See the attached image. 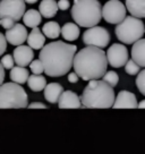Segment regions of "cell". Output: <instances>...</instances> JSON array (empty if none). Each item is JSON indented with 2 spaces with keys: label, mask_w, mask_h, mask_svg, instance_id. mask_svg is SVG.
Segmentation results:
<instances>
[{
  "label": "cell",
  "mask_w": 145,
  "mask_h": 154,
  "mask_svg": "<svg viewBox=\"0 0 145 154\" xmlns=\"http://www.w3.org/2000/svg\"><path fill=\"white\" fill-rule=\"evenodd\" d=\"M13 58L15 63H17V66L27 67L34 58L33 49L29 48V45H23V44L17 45V48L14 50Z\"/></svg>",
  "instance_id": "cell-13"
},
{
  "label": "cell",
  "mask_w": 145,
  "mask_h": 154,
  "mask_svg": "<svg viewBox=\"0 0 145 154\" xmlns=\"http://www.w3.org/2000/svg\"><path fill=\"white\" fill-rule=\"evenodd\" d=\"M6 49H7V41L4 34L0 33V56H2L5 53Z\"/></svg>",
  "instance_id": "cell-31"
},
{
  "label": "cell",
  "mask_w": 145,
  "mask_h": 154,
  "mask_svg": "<svg viewBox=\"0 0 145 154\" xmlns=\"http://www.w3.org/2000/svg\"><path fill=\"white\" fill-rule=\"evenodd\" d=\"M136 86L140 92V94H145V70L142 69L138 72V75L136 77Z\"/></svg>",
  "instance_id": "cell-27"
},
{
  "label": "cell",
  "mask_w": 145,
  "mask_h": 154,
  "mask_svg": "<svg viewBox=\"0 0 145 154\" xmlns=\"http://www.w3.org/2000/svg\"><path fill=\"white\" fill-rule=\"evenodd\" d=\"M116 36L125 44H133L144 36V23L140 18L127 16L116 26Z\"/></svg>",
  "instance_id": "cell-6"
},
{
  "label": "cell",
  "mask_w": 145,
  "mask_h": 154,
  "mask_svg": "<svg viewBox=\"0 0 145 154\" xmlns=\"http://www.w3.org/2000/svg\"><path fill=\"white\" fill-rule=\"evenodd\" d=\"M58 6L54 0H42L39 6V13L45 18H52L57 15Z\"/></svg>",
  "instance_id": "cell-19"
},
{
  "label": "cell",
  "mask_w": 145,
  "mask_h": 154,
  "mask_svg": "<svg viewBox=\"0 0 145 154\" xmlns=\"http://www.w3.org/2000/svg\"><path fill=\"white\" fill-rule=\"evenodd\" d=\"M72 17L78 26L87 29L95 26L102 18L101 4L99 0H74Z\"/></svg>",
  "instance_id": "cell-4"
},
{
  "label": "cell",
  "mask_w": 145,
  "mask_h": 154,
  "mask_svg": "<svg viewBox=\"0 0 145 154\" xmlns=\"http://www.w3.org/2000/svg\"><path fill=\"white\" fill-rule=\"evenodd\" d=\"M29 96L17 83H5L0 85V109L27 108Z\"/></svg>",
  "instance_id": "cell-5"
},
{
  "label": "cell",
  "mask_w": 145,
  "mask_h": 154,
  "mask_svg": "<svg viewBox=\"0 0 145 154\" xmlns=\"http://www.w3.org/2000/svg\"><path fill=\"white\" fill-rule=\"evenodd\" d=\"M44 99L49 103H57L59 96L63 92V87L58 83H50L44 86Z\"/></svg>",
  "instance_id": "cell-16"
},
{
  "label": "cell",
  "mask_w": 145,
  "mask_h": 154,
  "mask_svg": "<svg viewBox=\"0 0 145 154\" xmlns=\"http://www.w3.org/2000/svg\"><path fill=\"white\" fill-rule=\"evenodd\" d=\"M0 63L2 65V67L5 68V69H11V68L14 67V63H15L14 58L11 57L10 54H6V56L2 57Z\"/></svg>",
  "instance_id": "cell-29"
},
{
  "label": "cell",
  "mask_w": 145,
  "mask_h": 154,
  "mask_svg": "<svg viewBox=\"0 0 145 154\" xmlns=\"http://www.w3.org/2000/svg\"><path fill=\"white\" fill-rule=\"evenodd\" d=\"M124 66H125V70L128 75H137L140 70V67L133 59H128Z\"/></svg>",
  "instance_id": "cell-26"
},
{
  "label": "cell",
  "mask_w": 145,
  "mask_h": 154,
  "mask_svg": "<svg viewBox=\"0 0 145 154\" xmlns=\"http://www.w3.org/2000/svg\"><path fill=\"white\" fill-rule=\"evenodd\" d=\"M29 70L26 69L25 67H13L10 69V79L13 81L14 83H17V84H25L27 78H29Z\"/></svg>",
  "instance_id": "cell-22"
},
{
  "label": "cell",
  "mask_w": 145,
  "mask_h": 154,
  "mask_svg": "<svg viewBox=\"0 0 145 154\" xmlns=\"http://www.w3.org/2000/svg\"><path fill=\"white\" fill-rule=\"evenodd\" d=\"M23 22L27 27L34 29L36 26H39L41 20H42V16L40 14L38 10L35 9H29L27 11H25L23 15Z\"/></svg>",
  "instance_id": "cell-21"
},
{
  "label": "cell",
  "mask_w": 145,
  "mask_h": 154,
  "mask_svg": "<svg viewBox=\"0 0 145 154\" xmlns=\"http://www.w3.org/2000/svg\"><path fill=\"white\" fill-rule=\"evenodd\" d=\"M26 82H27V84H29V87L33 92L43 91L44 86L47 85L45 77L42 76L41 74H40V75L34 74V75H32V76H29V78H27Z\"/></svg>",
  "instance_id": "cell-23"
},
{
  "label": "cell",
  "mask_w": 145,
  "mask_h": 154,
  "mask_svg": "<svg viewBox=\"0 0 145 154\" xmlns=\"http://www.w3.org/2000/svg\"><path fill=\"white\" fill-rule=\"evenodd\" d=\"M101 15L106 23L118 24L126 17V7L119 0H109L101 7Z\"/></svg>",
  "instance_id": "cell-9"
},
{
  "label": "cell",
  "mask_w": 145,
  "mask_h": 154,
  "mask_svg": "<svg viewBox=\"0 0 145 154\" xmlns=\"http://www.w3.org/2000/svg\"><path fill=\"white\" fill-rule=\"evenodd\" d=\"M72 67L83 81L99 79L106 72L108 67L106 52L101 48L86 45V48L75 53Z\"/></svg>",
  "instance_id": "cell-2"
},
{
  "label": "cell",
  "mask_w": 145,
  "mask_h": 154,
  "mask_svg": "<svg viewBox=\"0 0 145 154\" xmlns=\"http://www.w3.org/2000/svg\"><path fill=\"white\" fill-rule=\"evenodd\" d=\"M42 33L49 38H57L60 35V26L57 22L45 23L42 27Z\"/></svg>",
  "instance_id": "cell-24"
},
{
  "label": "cell",
  "mask_w": 145,
  "mask_h": 154,
  "mask_svg": "<svg viewBox=\"0 0 145 154\" xmlns=\"http://www.w3.org/2000/svg\"><path fill=\"white\" fill-rule=\"evenodd\" d=\"M60 34L66 41H75L79 36V27L75 23H66L60 27Z\"/></svg>",
  "instance_id": "cell-20"
},
{
  "label": "cell",
  "mask_w": 145,
  "mask_h": 154,
  "mask_svg": "<svg viewBox=\"0 0 145 154\" xmlns=\"http://www.w3.org/2000/svg\"><path fill=\"white\" fill-rule=\"evenodd\" d=\"M102 81L106 82L108 85H110L111 87H115L119 82V76L116 72L110 70V72H106L102 76Z\"/></svg>",
  "instance_id": "cell-25"
},
{
  "label": "cell",
  "mask_w": 145,
  "mask_h": 154,
  "mask_svg": "<svg viewBox=\"0 0 145 154\" xmlns=\"http://www.w3.org/2000/svg\"><path fill=\"white\" fill-rule=\"evenodd\" d=\"M25 2H27V4H29V5H33V4H35L38 0H24Z\"/></svg>",
  "instance_id": "cell-37"
},
{
  "label": "cell",
  "mask_w": 145,
  "mask_h": 154,
  "mask_svg": "<svg viewBox=\"0 0 145 154\" xmlns=\"http://www.w3.org/2000/svg\"><path fill=\"white\" fill-rule=\"evenodd\" d=\"M4 79H5V68L0 63V85L4 83Z\"/></svg>",
  "instance_id": "cell-35"
},
{
  "label": "cell",
  "mask_w": 145,
  "mask_h": 154,
  "mask_svg": "<svg viewBox=\"0 0 145 154\" xmlns=\"http://www.w3.org/2000/svg\"><path fill=\"white\" fill-rule=\"evenodd\" d=\"M87 86L84 88L82 96L79 97L83 108L88 109H109L115 101L113 87L106 82L99 79L88 81Z\"/></svg>",
  "instance_id": "cell-3"
},
{
  "label": "cell",
  "mask_w": 145,
  "mask_h": 154,
  "mask_svg": "<svg viewBox=\"0 0 145 154\" xmlns=\"http://www.w3.org/2000/svg\"><path fill=\"white\" fill-rule=\"evenodd\" d=\"M39 59L43 65V72L49 77H61L72 67V59L77 47L63 41H54L40 49Z\"/></svg>",
  "instance_id": "cell-1"
},
{
  "label": "cell",
  "mask_w": 145,
  "mask_h": 154,
  "mask_svg": "<svg viewBox=\"0 0 145 154\" xmlns=\"http://www.w3.org/2000/svg\"><path fill=\"white\" fill-rule=\"evenodd\" d=\"M27 108L29 109H47L48 106L41 103V102H34V103H31V104H27Z\"/></svg>",
  "instance_id": "cell-33"
},
{
  "label": "cell",
  "mask_w": 145,
  "mask_h": 154,
  "mask_svg": "<svg viewBox=\"0 0 145 154\" xmlns=\"http://www.w3.org/2000/svg\"><path fill=\"white\" fill-rule=\"evenodd\" d=\"M29 68L33 74H36V75H40L43 72V65L41 63V60L38 59V60H32L29 63Z\"/></svg>",
  "instance_id": "cell-28"
},
{
  "label": "cell",
  "mask_w": 145,
  "mask_h": 154,
  "mask_svg": "<svg viewBox=\"0 0 145 154\" xmlns=\"http://www.w3.org/2000/svg\"><path fill=\"white\" fill-rule=\"evenodd\" d=\"M57 6H58V9L60 10H67L70 6V2L68 0H59L57 2Z\"/></svg>",
  "instance_id": "cell-32"
},
{
  "label": "cell",
  "mask_w": 145,
  "mask_h": 154,
  "mask_svg": "<svg viewBox=\"0 0 145 154\" xmlns=\"http://www.w3.org/2000/svg\"><path fill=\"white\" fill-rule=\"evenodd\" d=\"M125 7L131 16L137 18L145 17V0H126Z\"/></svg>",
  "instance_id": "cell-18"
},
{
  "label": "cell",
  "mask_w": 145,
  "mask_h": 154,
  "mask_svg": "<svg viewBox=\"0 0 145 154\" xmlns=\"http://www.w3.org/2000/svg\"><path fill=\"white\" fill-rule=\"evenodd\" d=\"M112 108H115V109H136L137 108L136 95L128 91L119 92L117 97H115Z\"/></svg>",
  "instance_id": "cell-12"
},
{
  "label": "cell",
  "mask_w": 145,
  "mask_h": 154,
  "mask_svg": "<svg viewBox=\"0 0 145 154\" xmlns=\"http://www.w3.org/2000/svg\"><path fill=\"white\" fill-rule=\"evenodd\" d=\"M58 106L60 109H79L82 108V103L75 92L65 91L59 96Z\"/></svg>",
  "instance_id": "cell-14"
},
{
  "label": "cell",
  "mask_w": 145,
  "mask_h": 154,
  "mask_svg": "<svg viewBox=\"0 0 145 154\" xmlns=\"http://www.w3.org/2000/svg\"><path fill=\"white\" fill-rule=\"evenodd\" d=\"M106 61L113 68H120L128 60V50L124 44L115 43L106 53Z\"/></svg>",
  "instance_id": "cell-10"
},
{
  "label": "cell",
  "mask_w": 145,
  "mask_h": 154,
  "mask_svg": "<svg viewBox=\"0 0 145 154\" xmlns=\"http://www.w3.org/2000/svg\"><path fill=\"white\" fill-rule=\"evenodd\" d=\"M26 9L24 0H1L0 1V18H10L15 23L20 22Z\"/></svg>",
  "instance_id": "cell-8"
},
{
  "label": "cell",
  "mask_w": 145,
  "mask_h": 154,
  "mask_svg": "<svg viewBox=\"0 0 145 154\" xmlns=\"http://www.w3.org/2000/svg\"><path fill=\"white\" fill-rule=\"evenodd\" d=\"M6 41L9 42L11 45H20L26 41L27 38V31L24 25L20 23H15L10 29L6 32Z\"/></svg>",
  "instance_id": "cell-11"
},
{
  "label": "cell",
  "mask_w": 145,
  "mask_h": 154,
  "mask_svg": "<svg viewBox=\"0 0 145 154\" xmlns=\"http://www.w3.org/2000/svg\"><path fill=\"white\" fill-rule=\"evenodd\" d=\"M137 108H138V109H144L145 108V101L144 100H143V101H140V104H137Z\"/></svg>",
  "instance_id": "cell-36"
},
{
  "label": "cell",
  "mask_w": 145,
  "mask_h": 154,
  "mask_svg": "<svg viewBox=\"0 0 145 154\" xmlns=\"http://www.w3.org/2000/svg\"><path fill=\"white\" fill-rule=\"evenodd\" d=\"M26 40H27V44L29 48L34 50H40L45 43V36L38 26L32 29V32L27 35Z\"/></svg>",
  "instance_id": "cell-17"
},
{
  "label": "cell",
  "mask_w": 145,
  "mask_h": 154,
  "mask_svg": "<svg viewBox=\"0 0 145 154\" xmlns=\"http://www.w3.org/2000/svg\"><path fill=\"white\" fill-rule=\"evenodd\" d=\"M131 59L140 68L145 67V40L140 38L133 43L131 48Z\"/></svg>",
  "instance_id": "cell-15"
},
{
  "label": "cell",
  "mask_w": 145,
  "mask_h": 154,
  "mask_svg": "<svg viewBox=\"0 0 145 154\" xmlns=\"http://www.w3.org/2000/svg\"><path fill=\"white\" fill-rule=\"evenodd\" d=\"M15 24L14 20H11L10 18H7V17H4V18H0V25L4 27V29H10L13 25Z\"/></svg>",
  "instance_id": "cell-30"
},
{
  "label": "cell",
  "mask_w": 145,
  "mask_h": 154,
  "mask_svg": "<svg viewBox=\"0 0 145 154\" xmlns=\"http://www.w3.org/2000/svg\"><path fill=\"white\" fill-rule=\"evenodd\" d=\"M78 79H79V77L77 76L76 72H70V74L68 75V82L69 83H77Z\"/></svg>",
  "instance_id": "cell-34"
},
{
  "label": "cell",
  "mask_w": 145,
  "mask_h": 154,
  "mask_svg": "<svg viewBox=\"0 0 145 154\" xmlns=\"http://www.w3.org/2000/svg\"><path fill=\"white\" fill-rule=\"evenodd\" d=\"M83 42L85 45H93L97 48H106L110 42V33L102 26H92L83 34Z\"/></svg>",
  "instance_id": "cell-7"
}]
</instances>
